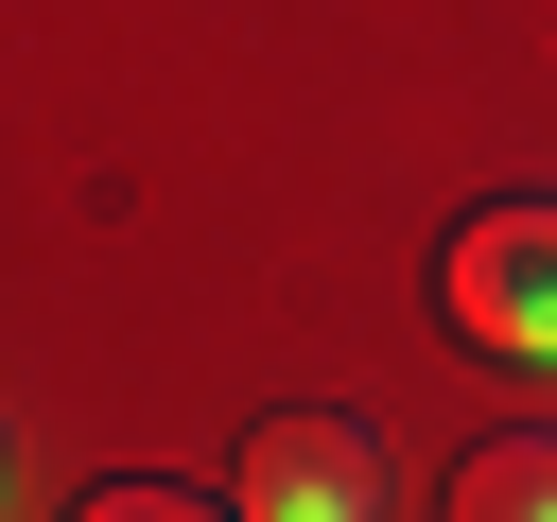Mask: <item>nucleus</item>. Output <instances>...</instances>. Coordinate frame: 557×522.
Segmentation results:
<instances>
[{"label": "nucleus", "instance_id": "obj_3", "mask_svg": "<svg viewBox=\"0 0 557 522\" xmlns=\"http://www.w3.org/2000/svg\"><path fill=\"white\" fill-rule=\"evenodd\" d=\"M453 522H557V435H487L453 470Z\"/></svg>", "mask_w": 557, "mask_h": 522}, {"label": "nucleus", "instance_id": "obj_2", "mask_svg": "<svg viewBox=\"0 0 557 522\" xmlns=\"http://www.w3.org/2000/svg\"><path fill=\"white\" fill-rule=\"evenodd\" d=\"M226 505L244 522H383V435L366 418H261Z\"/></svg>", "mask_w": 557, "mask_h": 522}, {"label": "nucleus", "instance_id": "obj_4", "mask_svg": "<svg viewBox=\"0 0 557 522\" xmlns=\"http://www.w3.org/2000/svg\"><path fill=\"white\" fill-rule=\"evenodd\" d=\"M70 522H244V505H191V487H87Z\"/></svg>", "mask_w": 557, "mask_h": 522}, {"label": "nucleus", "instance_id": "obj_1", "mask_svg": "<svg viewBox=\"0 0 557 522\" xmlns=\"http://www.w3.org/2000/svg\"><path fill=\"white\" fill-rule=\"evenodd\" d=\"M435 313H453L487 365H557V209H540V191L470 209V226L435 244Z\"/></svg>", "mask_w": 557, "mask_h": 522}]
</instances>
